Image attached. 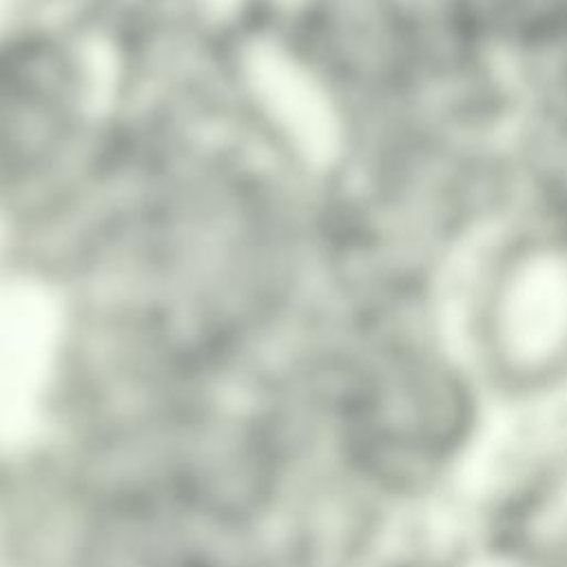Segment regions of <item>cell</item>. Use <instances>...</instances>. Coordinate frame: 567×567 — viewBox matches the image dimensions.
Instances as JSON below:
<instances>
[{
  "instance_id": "6da1fadb",
  "label": "cell",
  "mask_w": 567,
  "mask_h": 567,
  "mask_svg": "<svg viewBox=\"0 0 567 567\" xmlns=\"http://www.w3.org/2000/svg\"><path fill=\"white\" fill-rule=\"evenodd\" d=\"M465 512L494 567H567V401L516 410L481 454Z\"/></svg>"
},
{
  "instance_id": "7a4b0ae2",
  "label": "cell",
  "mask_w": 567,
  "mask_h": 567,
  "mask_svg": "<svg viewBox=\"0 0 567 567\" xmlns=\"http://www.w3.org/2000/svg\"><path fill=\"white\" fill-rule=\"evenodd\" d=\"M241 525L173 498L109 501L82 567H259Z\"/></svg>"
}]
</instances>
